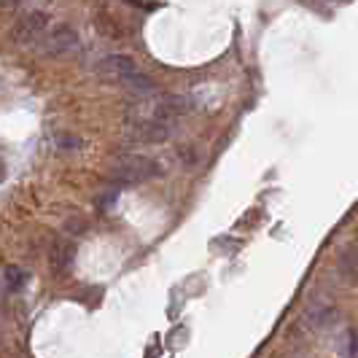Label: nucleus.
I'll list each match as a JSON object with an SVG mask.
<instances>
[{
  "instance_id": "obj_8",
  "label": "nucleus",
  "mask_w": 358,
  "mask_h": 358,
  "mask_svg": "<svg viewBox=\"0 0 358 358\" xmlns=\"http://www.w3.org/2000/svg\"><path fill=\"white\" fill-rule=\"evenodd\" d=\"M24 280H27V275L19 267H14V264H8V267L3 269V286H6V291H19V288L24 286Z\"/></svg>"
},
{
  "instance_id": "obj_9",
  "label": "nucleus",
  "mask_w": 358,
  "mask_h": 358,
  "mask_svg": "<svg viewBox=\"0 0 358 358\" xmlns=\"http://www.w3.org/2000/svg\"><path fill=\"white\" fill-rule=\"evenodd\" d=\"M345 356L358 358V329H348L345 334Z\"/></svg>"
},
{
  "instance_id": "obj_10",
  "label": "nucleus",
  "mask_w": 358,
  "mask_h": 358,
  "mask_svg": "<svg viewBox=\"0 0 358 358\" xmlns=\"http://www.w3.org/2000/svg\"><path fill=\"white\" fill-rule=\"evenodd\" d=\"M116 199H119V189H116V186H113V189H106V192H103V194L97 197V208L108 210V208H110V205H113Z\"/></svg>"
},
{
  "instance_id": "obj_5",
  "label": "nucleus",
  "mask_w": 358,
  "mask_h": 358,
  "mask_svg": "<svg viewBox=\"0 0 358 358\" xmlns=\"http://www.w3.org/2000/svg\"><path fill=\"white\" fill-rule=\"evenodd\" d=\"M135 138L143 143H162L170 138V124L167 122H157V119H145V122H135Z\"/></svg>"
},
{
  "instance_id": "obj_2",
  "label": "nucleus",
  "mask_w": 358,
  "mask_h": 358,
  "mask_svg": "<svg viewBox=\"0 0 358 358\" xmlns=\"http://www.w3.org/2000/svg\"><path fill=\"white\" fill-rule=\"evenodd\" d=\"M49 14L46 11H24L22 17L17 19V27H14V38L19 43H36V41H43L46 33H49Z\"/></svg>"
},
{
  "instance_id": "obj_3",
  "label": "nucleus",
  "mask_w": 358,
  "mask_h": 358,
  "mask_svg": "<svg viewBox=\"0 0 358 358\" xmlns=\"http://www.w3.org/2000/svg\"><path fill=\"white\" fill-rule=\"evenodd\" d=\"M78 49V33L71 24H54L43 38V52L59 57V54H71Z\"/></svg>"
},
{
  "instance_id": "obj_11",
  "label": "nucleus",
  "mask_w": 358,
  "mask_h": 358,
  "mask_svg": "<svg viewBox=\"0 0 358 358\" xmlns=\"http://www.w3.org/2000/svg\"><path fill=\"white\" fill-rule=\"evenodd\" d=\"M57 145H59L62 151H76V148L81 145V141H78L76 135H59V138H57Z\"/></svg>"
},
{
  "instance_id": "obj_7",
  "label": "nucleus",
  "mask_w": 358,
  "mask_h": 358,
  "mask_svg": "<svg viewBox=\"0 0 358 358\" xmlns=\"http://www.w3.org/2000/svg\"><path fill=\"white\" fill-rule=\"evenodd\" d=\"M52 264L57 272L68 269L73 264V245L71 243H57L54 245V256H52Z\"/></svg>"
},
{
  "instance_id": "obj_12",
  "label": "nucleus",
  "mask_w": 358,
  "mask_h": 358,
  "mask_svg": "<svg viewBox=\"0 0 358 358\" xmlns=\"http://www.w3.org/2000/svg\"><path fill=\"white\" fill-rule=\"evenodd\" d=\"M3 180H6V162L0 159V183H3Z\"/></svg>"
},
{
  "instance_id": "obj_4",
  "label": "nucleus",
  "mask_w": 358,
  "mask_h": 358,
  "mask_svg": "<svg viewBox=\"0 0 358 358\" xmlns=\"http://www.w3.org/2000/svg\"><path fill=\"white\" fill-rule=\"evenodd\" d=\"M135 71H138V65L124 54H110L103 62H97V76L106 78V81H119L122 84L127 76H132Z\"/></svg>"
},
{
  "instance_id": "obj_6",
  "label": "nucleus",
  "mask_w": 358,
  "mask_h": 358,
  "mask_svg": "<svg viewBox=\"0 0 358 358\" xmlns=\"http://www.w3.org/2000/svg\"><path fill=\"white\" fill-rule=\"evenodd\" d=\"M122 84H124L127 90L138 92V94H151V92L157 90V84H154L143 71H135L132 76H127Z\"/></svg>"
},
{
  "instance_id": "obj_1",
  "label": "nucleus",
  "mask_w": 358,
  "mask_h": 358,
  "mask_svg": "<svg viewBox=\"0 0 358 358\" xmlns=\"http://www.w3.org/2000/svg\"><path fill=\"white\" fill-rule=\"evenodd\" d=\"M159 173V164L151 157H143V154H124V157H116L110 162V178L119 186H135V183L157 178Z\"/></svg>"
}]
</instances>
